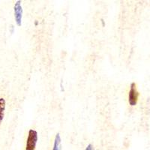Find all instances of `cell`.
I'll return each instance as SVG.
<instances>
[{
	"label": "cell",
	"instance_id": "cell-1",
	"mask_svg": "<svg viewBox=\"0 0 150 150\" xmlns=\"http://www.w3.org/2000/svg\"><path fill=\"white\" fill-rule=\"evenodd\" d=\"M38 142V132L35 130L30 129L29 131L27 140H26V150H35Z\"/></svg>",
	"mask_w": 150,
	"mask_h": 150
},
{
	"label": "cell",
	"instance_id": "cell-2",
	"mask_svg": "<svg viewBox=\"0 0 150 150\" xmlns=\"http://www.w3.org/2000/svg\"><path fill=\"white\" fill-rule=\"evenodd\" d=\"M138 91L137 89V85L135 83H131L129 93H128V102L131 106H135L137 104L139 98Z\"/></svg>",
	"mask_w": 150,
	"mask_h": 150
},
{
	"label": "cell",
	"instance_id": "cell-3",
	"mask_svg": "<svg viewBox=\"0 0 150 150\" xmlns=\"http://www.w3.org/2000/svg\"><path fill=\"white\" fill-rule=\"evenodd\" d=\"M14 17L17 26H21L23 17V8L21 1H17L14 5Z\"/></svg>",
	"mask_w": 150,
	"mask_h": 150
},
{
	"label": "cell",
	"instance_id": "cell-4",
	"mask_svg": "<svg viewBox=\"0 0 150 150\" xmlns=\"http://www.w3.org/2000/svg\"><path fill=\"white\" fill-rule=\"evenodd\" d=\"M61 137H60L59 133H58L55 137L53 150H61Z\"/></svg>",
	"mask_w": 150,
	"mask_h": 150
},
{
	"label": "cell",
	"instance_id": "cell-5",
	"mask_svg": "<svg viewBox=\"0 0 150 150\" xmlns=\"http://www.w3.org/2000/svg\"><path fill=\"white\" fill-rule=\"evenodd\" d=\"M5 110V100L2 98H0V125L4 118V112Z\"/></svg>",
	"mask_w": 150,
	"mask_h": 150
},
{
	"label": "cell",
	"instance_id": "cell-6",
	"mask_svg": "<svg viewBox=\"0 0 150 150\" xmlns=\"http://www.w3.org/2000/svg\"><path fill=\"white\" fill-rule=\"evenodd\" d=\"M85 150H95V149H94L93 145L91 144V143H89V145L86 146V148Z\"/></svg>",
	"mask_w": 150,
	"mask_h": 150
}]
</instances>
